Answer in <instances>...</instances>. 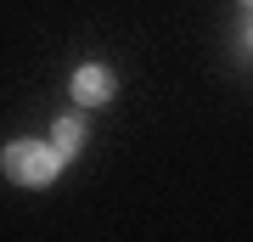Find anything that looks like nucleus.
I'll return each mask as SVG.
<instances>
[{
  "label": "nucleus",
  "instance_id": "f257e3e1",
  "mask_svg": "<svg viewBox=\"0 0 253 242\" xmlns=\"http://www.w3.org/2000/svg\"><path fill=\"white\" fill-rule=\"evenodd\" d=\"M0 163H6V175L17 180V186H51L56 169H62V152L45 146V141H11Z\"/></svg>",
  "mask_w": 253,
  "mask_h": 242
},
{
  "label": "nucleus",
  "instance_id": "f03ea898",
  "mask_svg": "<svg viewBox=\"0 0 253 242\" xmlns=\"http://www.w3.org/2000/svg\"><path fill=\"white\" fill-rule=\"evenodd\" d=\"M113 73L101 68V62H84L79 73H73V101H79V107H101V101H113Z\"/></svg>",
  "mask_w": 253,
  "mask_h": 242
},
{
  "label": "nucleus",
  "instance_id": "7ed1b4c3",
  "mask_svg": "<svg viewBox=\"0 0 253 242\" xmlns=\"http://www.w3.org/2000/svg\"><path fill=\"white\" fill-rule=\"evenodd\" d=\"M51 146H56L62 158H73V152L84 146V118H56V124H51Z\"/></svg>",
  "mask_w": 253,
  "mask_h": 242
},
{
  "label": "nucleus",
  "instance_id": "20e7f679",
  "mask_svg": "<svg viewBox=\"0 0 253 242\" xmlns=\"http://www.w3.org/2000/svg\"><path fill=\"white\" fill-rule=\"evenodd\" d=\"M248 6H253V0H248Z\"/></svg>",
  "mask_w": 253,
  "mask_h": 242
}]
</instances>
